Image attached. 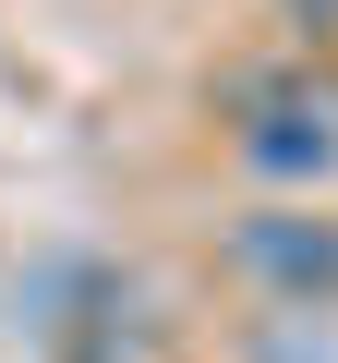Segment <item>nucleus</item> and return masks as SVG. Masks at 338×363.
<instances>
[{
	"label": "nucleus",
	"mask_w": 338,
	"mask_h": 363,
	"mask_svg": "<svg viewBox=\"0 0 338 363\" xmlns=\"http://www.w3.org/2000/svg\"><path fill=\"white\" fill-rule=\"evenodd\" d=\"M242 157L266 182H314L338 157V133H326V109H266V121H242Z\"/></svg>",
	"instance_id": "f03ea898"
},
{
	"label": "nucleus",
	"mask_w": 338,
	"mask_h": 363,
	"mask_svg": "<svg viewBox=\"0 0 338 363\" xmlns=\"http://www.w3.org/2000/svg\"><path fill=\"white\" fill-rule=\"evenodd\" d=\"M242 267L278 279L290 303H314V291H338V230L326 218H242Z\"/></svg>",
	"instance_id": "f257e3e1"
}]
</instances>
